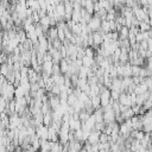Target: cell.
Returning <instances> with one entry per match:
<instances>
[{
	"label": "cell",
	"instance_id": "19",
	"mask_svg": "<svg viewBox=\"0 0 152 152\" xmlns=\"http://www.w3.org/2000/svg\"><path fill=\"white\" fill-rule=\"evenodd\" d=\"M76 101H77V96H76L74 93H71V94H68V99H66V102H68V104L72 106V104H74Z\"/></svg>",
	"mask_w": 152,
	"mask_h": 152
},
{
	"label": "cell",
	"instance_id": "7",
	"mask_svg": "<svg viewBox=\"0 0 152 152\" xmlns=\"http://www.w3.org/2000/svg\"><path fill=\"white\" fill-rule=\"evenodd\" d=\"M69 68H70L69 62H68L65 58H62V59L59 61V70H61V72H62L63 75L66 74V72L69 71Z\"/></svg>",
	"mask_w": 152,
	"mask_h": 152
},
{
	"label": "cell",
	"instance_id": "15",
	"mask_svg": "<svg viewBox=\"0 0 152 152\" xmlns=\"http://www.w3.org/2000/svg\"><path fill=\"white\" fill-rule=\"evenodd\" d=\"M70 31L72 32V34H75V36H77V34H81V32H82V28H81V25H80V23H74L72 24V26L70 27Z\"/></svg>",
	"mask_w": 152,
	"mask_h": 152
},
{
	"label": "cell",
	"instance_id": "5",
	"mask_svg": "<svg viewBox=\"0 0 152 152\" xmlns=\"http://www.w3.org/2000/svg\"><path fill=\"white\" fill-rule=\"evenodd\" d=\"M39 24L42 25L44 33H46V31H48L49 27L51 26V25H50V17H49V15H44V17H42V18L39 19Z\"/></svg>",
	"mask_w": 152,
	"mask_h": 152
},
{
	"label": "cell",
	"instance_id": "23",
	"mask_svg": "<svg viewBox=\"0 0 152 152\" xmlns=\"http://www.w3.org/2000/svg\"><path fill=\"white\" fill-rule=\"evenodd\" d=\"M5 11H6V7H5V6H4V5L0 2V17L4 14V12H5Z\"/></svg>",
	"mask_w": 152,
	"mask_h": 152
},
{
	"label": "cell",
	"instance_id": "2",
	"mask_svg": "<svg viewBox=\"0 0 152 152\" xmlns=\"http://www.w3.org/2000/svg\"><path fill=\"white\" fill-rule=\"evenodd\" d=\"M87 25H88V27L90 28L91 32L99 31L100 27H101V19L99 17H96V15H91V18H90V20L88 21Z\"/></svg>",
	"mask_w": 152,
	"mask_h": 152
},
{
	"label": "cell",
	"instance_id": "1",
	"mask_svg": "<svg viewBox=\"0 0 152 152\" xmlns=\"http://www.w3.org/2000/svg\"><path fill=\"white\" fill-rule=\"evenodd\" d=\"M100 101H101V107H104L109 104L110 101V89L107 87H103L100 91Z\"/></svg>",
	"mask_w": 152,
	"mask_h": 152
},
{
	"label": "cell",
	"instance_id": "17",
	"mask_svg": "<svg viewBox=\"0 0 152 152\" xmlns=\"http://www.w3.org/2000/svg\"><path fill=\"white\" fill-rule=\"evenodd\" d=\"M51 122H52V115H51V113L43 114V124L45 126H50Z\"/></svg>",
	"mask_w": 152,
	"mask_h": 152
},
{
	"label": "cell",
	"instance_id": "20",
	"mask_svg": "<svg viewBox=\"0 0 152 152\" xmlns=\"http://www.w3.org/2000/svg\"><path fill=\"white\" fill-rule=\"evenodd\" d=\"M140 65H134L132 64V76H139V72H140Z\"/></svg>",
	"mask_w": 152,
	"mask_h": 152
},
{
	"label": "cell",
	"instance_id": "24",
	"mask_svg": "<svg viewBox=\"0 0 152 152\" xmlns=\"http://www.w3.org/2000/svg\"><path fill=\"white\" fill-rule=\"evenodd\" d=\"M0 2H1V0H0Z\"/></svg>",
	"mask_w": 152,
	"mask_h": 152
},
{
	"label": "cell",
	"instance_id": "16",
	"mask_svg": "<svg viewBox=\"0 0 152 152\" xmlns=\"http://www.w3.org/2000/svg\"><path fill=\"white\" fill-rule=\"evenodd\" d=\"M24 95H25V90H24L23 86H21V84L15 86V88H14V96H15V97H21V96H24Z\"/></svg>",
	"mask_w": 152,
	"mask_h": 152
},
{
	"label": "cell",
	"instance_id": "11",
	"mask_svg": "<svg viewBox=\"0 0 152 152\" xmlns=\"http://www.w3.org/2000/svg\"><path fill=\"white\" fill-rule=\"evenodd\" d=\"M90 102H91V107L94 109L101 107V101H100V95H94V96H90Z\"/></svg>",
	"mask_w": 152,
	"mask_h": 152
},
{
	"label": "cell",
	"instance_id": "4",
	"mask_svg": "<svg viewBox=\"0 0 152 152\" xmlns=\"http://www.w3.org/2000/svg\"><path fill=\"white\" fill-rule=\"evenodd\" d=\"M52 68H53V62L52 61H44L42 63V71L51 75L52 74Z\"/></svg>",
	"mask_w": 152,
	"mask_h": 152
},
{
	"label": "cell",
	"instance_id": "14",
	"mask_svg": "<svg viewBox=\"0 0 152 152\" xmlns=\"http://www.w3.org/2000/svg\"><path fill=\"white\" fill-rule=\"evenodd\" d=\"M90 114H91V113H89V112H88V110H86L84 108H83V109H81V110L78 112V119H80V121H81V122L86 121V120L90 116Z\"/></svg>",
	"mask_w": 152,
	"mask_h": 152
},
{
	"label": "cell",
	"instance_id": "8",
	"mask_svg": "<svg viewBox=\"0 0 152 152\" xmlns=\"http://www.w3.org/2000/svg\"><path fill=\"white\" fill-rule=\"evenodd\" d=\"M93 115H94V118H95V121H96V122L103 121V109H102V107H99V108L94 109Z\"/></svg>",
	"mask_w": 152,
	"mask_h": 152
},
{
	"label": "cell",
	"instance_id": "3",
	"mask_svg": "<svg viewBox=\"0 0 152 152\" xmlns=\"http://www.w3.org/2000/svg\"><path fill=\"white\" fill-rule=\"evenodd\" d=\"M100 133H101V131H97V129H94V128H93V129L90 131V133H89V135H88V139H87L86 141H88V142L91 144V145L97 144V142H99Z\"/></svg>",
	"mask_w": 152,
	"mask_h": 152
},
{
	"label": "cell",
	"instance_id": "12",
	"mask_svg": "<svg viewBox=\"0 0 152 152\" xmlns=\"http://www.w3.org/2000/svg\"><path fill=\"white\" fill-rule=\"evenodd\" d=\"M95 63V59H94V57H89V56H83L82 57V64L84 65V66H91L93 64Z\"/></svg>",
	"mask_w": 152,
	"mask_h": 152
},
{
	"label": "cell",
	"instance_id": "6",
	"mask_svg": "<svg viewBox=\"0 0 152 152\" xmlns=\"http://www.w3.org/2000/svg\"><path fill=\"white\" fill-rule=\"evenodd\" d=\"M132 76V64L126 62L122 65V77H131Z\"/></svg>",
	"mask_w": 152,
	"mask_h": 152
},
{
	"label": "cell",
	"instance_id": "10",
	"mask_svg": "<svg viewBox=\"0 0 152 152\" xmlns=\"http://www.w3.org/2000/svg\"><path fill=\"white\" fill-rule=\"evenodd\" d=\"M118 32H119V38L120 39H125L129 34V27H127L126 25H124V26H121V28Z\"/></svg>",
	"mask_w": 152,
	"mask_h": 152
},
{
	"label": "cell",
	"instance_id": "13",
	"mask_svg": "<svg viewBox=\"0 0 152 152\" xmlns=\"http://www.w3.org/2000/svg\"><path fill=\"white\" fill-rule=\"evenodd\" d=\"M100 87L97 84H90V89H89V93H88V96H94V95H100Z\"/></svg>",
	"mask_w": 152,
	"mask_h": 152
},
{
	"label": "cell",
	"instance_id": "9",
	"mask_svg": "<svg viewBox=\"0 0 152 152\" xmlns=\"http://www.w3.org/2000/svg\"><path fill=\"white\" fill-rule=\"evenodd\" d=\"M81 125H82V122H81L80 120H75V119L71 118V115H70V119H69V127H70L71 131H75V129L81 128Z\"/></svg>",
	"mask_w": 152,
	"mask_h": 152
},
{
	"label": "cell",
	"instance_id": "21",
	"mask_svg": "<svg viewBox=\"0 0 152 152\" xmlns=\"http://www.w3.org/2000/svg\"><path fill=\"white\" fill-rule=\"evenodd\" d=\"M119 95H120V91H118V90H110V99H113L114 101H118Z\"/></svg>",
	"mask_w": 152,
	"mask_h": 152
},
{
	"label": "cell",
	"instance_id": "22",
	"mask_svg": "<svg viewBox=\"0 0 152 152\" xmlns=\"http://www.w3.org/2000/svg\"><path fill=\"white\" fill-rule=\"evenodd\" d=\"M135 39H137V43H140V42L142 40V34H141V32H139V33L135 34Z\"/></svg>",
	"mask_w": 152,
	"mask_h": 152
},
{
	"label": "cell",
	"instance_id": "18",
	"mask_svg": "<svg viewBox=\"0 0 152 152\" xmlns=\"http://www.w3.org/2000/svg\"><path fill=\"white\" fill-rule=\"evenodd\" d=\"M150 28H151V25L148 24V23H146V21H139V30H140V32H144V31H150Z\"/></svg>",
	"mask_w": 152,
	"mask_h": 152
}]
</instances>
